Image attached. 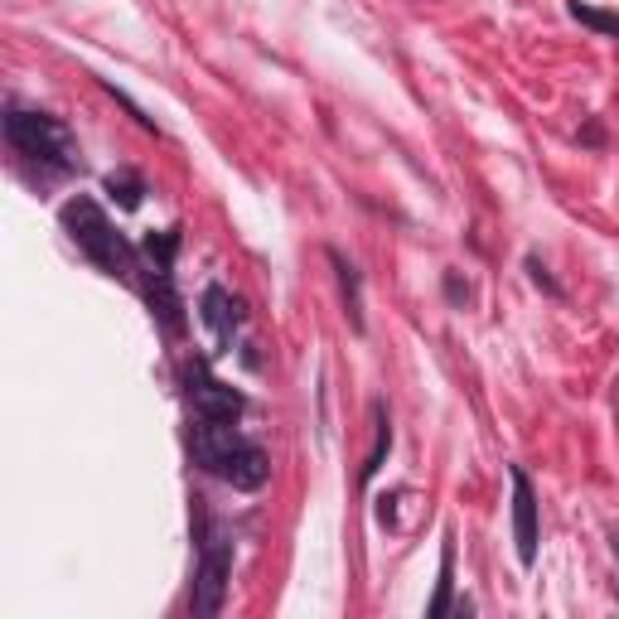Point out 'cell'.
I'll use <instances>...</instances> for the list:
<instances>
[{
    "label": "cell",
    "instance_id": "6da1fadb",
    "mask_svg": "<svg viewBox=\"0 0 619 619\" xmlns=\"http://www.w3.org/2000/svg\"><path fill=\"white\" fill-rule=\"evenodd\" d=\"M194 460L209 469V475L228 479L233 489H262L272 465H266V450L257 441H247L238 431V421H213V416H199L194 426Z\"/></svg>",
    "mask_w": 619,
    "mask_h": 619
},
{
    "label": "cell",
    "instance_id": "7a4b0ae2",
    "mask_svg": "<svg viewBox=\"0 0 619 619\" xmlns=\"http://www.w3.org/2000/svg\"><path fill=\"white\" fill-rule=\"evenodd\" d=\"M5 136L29 165H39L44 175H78L83 170V155H78L73 131L63 127L59 117H49V111L10 107L5 111Z\"/></svg>",
    "mask_w": 619,
    "mask_h": 619
},
{
    "label": "cell",
    "instance_id": "3957f363",
    "mask_svg": "<svg viewBox=\"0 0 619 619\" xmlns=\"http://www.w3.org/2000/svg\"><path fill=\"white\" fill-rule=\"evenodd\" d=\"M59 218H63V228H69V238L83 247L107 276H127V281L136 276V247L111 228L107 213L97 209L93 199H69V204L59 209Z\"/></svg>",
    "mask_w": 619,
    "mask_h": 619
},
{
    "label": "cell",
    "instance_id": "277c9868",
    "mask_svg": "<svg viewBox=\"0 0 619 619\" xmlns=\"http://www.w3.org/2000/svg\"><path fill=\"white\" fill-rule=\"evenodd\" d=\"M233 576V533L228 527H209L204 547H199V576H194V615L213 619L223 610V595H228Z\"/></svg>",
    "mask_w": 619,
    "mask_h": 619
},
{
    "label": "cell",
    "instance_id": "5b68a950",
    "mask_svg": "<svg viewBox=\"0 0 619 619\" xmlns=\"http://www.w3.org/2000/svg\"><path fill=\"white\" fill-rule=\"evenodd\" d=\"M184 392L194 402V416H213V421H238L247 412V397L228 382L209 373L204 358H184Z\"/></svg>",
    "mask_w": 619,
    "mask_h": 619
},
{
    "label": "cell",
    "instance_id": "8992f818",
    "mask_svg": "<svg viewBox=\"0 0 619 619\" xmlns=\"http://www.w3.org/2000/svg\"><path fill=\"white\" fill-rule=\"evenodd\" d=\"M509 479H513V543H517V561L533 567V561H537V493H533V479H527L523 465H513Z\"/></svg>",
    "mask_w": 619,
    "mask_h": 619
},
{
    "label": "cell",
    "instance_id": "52a82bcc",
    "mask_svg": "<svg viewBox=\"0 0 619 619\" xmlns=\"http://www.w3.org/2000/svg\"><path fill=\"white\" fill-rule=\"evenodd\" d=\"M145 306L165 324V334H184V306H179V296H175V272L145 276Z\"/></svg>",
    "mask_w": 619,
    "mask_h": 619
},
{
    "label": "cell",
    "instance_id": "ba28073f",
    "mask_svg": "<svg viewBox=\"0 0 619 619\" xmlns=\"http://www.w3.org/2000/svg\"><path fill=\"white\" fill-rule=\"evenodd\" d=\"M242 320H247V314H242V300L238 296H228L223 286H209L204 290V324L218 334L223 344H233V334H238Z\"/></svg>",
    "mask_w": 619,
    "mask_h": 619
},
{
    "label": "cell",
    "instance_id": "9c48e42d",
    "mask_svg": "<svg viewBox=\"0 0 619 619\" xmlns=\"http://www.w3.org/2000/svg\"><path fill=\"white\" fill-rule=\"evenodd\" d=\"M175 252H179V228L145 233V242H141L145 272H170V266H175Z\"/></svg>",
    "mask_w": 619,
    "mask_h": 619
},
{
    "label": "cell",
    "instance_id": "30bf717a",
    "mask_svg": "<svg viewBox=\"0 0 619 619\" xmlns=\"http://www.w3.org/2000/svg\"><path fill=\"white\" fill-rule=\"evenodd\" d=\"M450 585H455V537L445 533V547H441V581H436V600H431V619H441L450 610Z\"/></svg>",
    "mask_w": 619,
    "mask_h": 619
},
{
    "label": "cell",
    "instance_id": "8fae6325",
    "mask_svg": "<svg viewBox=\"0 0 619 619\" xmlns=\"http://www.w3.org/2000/svg\"><path fill=\"white\" fill-rule=\"evenodd\" d=\"M334 272H340V286H344V300H348V320H354V330H364V290H358V272L344 262L340 252H330Z\"/></svg>",
    "mask_w": 619,
    "mask_h": 619
},
{
    "label": "cell",
    "instance_id": "7c38bea8",
    "mask_svg": "<svg viewBox=\"0 0 619 619\" xmlns=\"http://www.w3.org/2000/svg\"><path fill=\"white\" fill-rule=\"evenodd\" d=\"M107 194L117 199L121 209H141L145 184H141V175H136V170H111V175H107Z\"/></svg>",
    "mask_w": 619,
    "mask_h": 619
},
{
    "label": "cell",
    "instance_id": "4fadbf2b",
    "mask_svg": "<svg viewBox=\"0 0 619 619\" xmlns=\"http://www.w3.org/2000/svg\"><path fill=\"white\" fill-rule=\"evenodd\" d=\"M567 10H571V20H581V25H591V29H600V35L619 39V15H615V10H595V5H585V0H567Z\"/></svg>",
    "mask_w": 619,
    "mask_h": 619
},
{
    "label": "cell",
    "instance_id": "5bb4252c",
    "mask_svg": "<svg viewBox=\"0 0 619 619\" xmlns=\"http://www.w3.org/2000/svg\"><path fill=\"white\" fill-rule=\"evenodd\" d=\"M373 416H378V445H373V455H368V465H364V479H373V475H378L382 455H388V445H392V426H388V416H382V407H378Z\"/></svg>",
    "mask_w": 619,
    "mask_h": 619
}]
</instances>
